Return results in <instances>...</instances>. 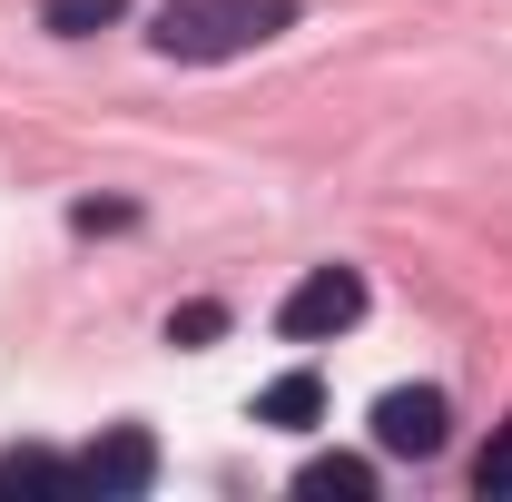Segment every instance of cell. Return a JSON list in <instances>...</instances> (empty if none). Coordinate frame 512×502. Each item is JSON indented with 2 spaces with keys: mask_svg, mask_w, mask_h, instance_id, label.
<instances>
[{
  "mask_svg": "<svg viewBox=\"0 0 512 502\" xmlns=\"http://www.w3.org/2000/svg\"><path fill=\"white\" fill-rule=\"evenodd\" d=\"M296 30V0H168L148 20V50L158 60H188V69H217V60H247L266 40Z\"/></svg>",
  "mask_w": 512,
  "mask_h": 502,
  "instance_id": "6da1fadb",
  "label": "cell"
},
{
  "mask_svg": "<svg viewBox=\"0 0 512 502\" xmlns=\"http://www.w3.org/2000/svg\"><path fill=\"white\" fill-rule=\"evenodd\" d=\"M365 315V276L355 266H316L286 306H276V335H296V345H316V335H345Z\"/></svg>",
  "mask_w": 512,
  "mask_h": 502,
  "instance_id": "7a4b0ae2",
  "label": "cell"
},
{
  "mask_svg": "<svg viewBox=\"0 0 512 502\" xmlns=\"http://www.w3.org/2000/svg\"><path fill=\"white\" fill-rule=\"evenodd\" d=\"M69 483H89V493L128 502V493H148V483H158V443L138 434V424H109L89 453H69Z\"/></svg>",
  "mask_w": 512,
  "mask_h": 502,
  "instance_id": "3957f363",
  "label": "cell"
},
{
  "mask_svg": "<svg viewBox=\"0 0 512 502\" xmlns=\"http://www.w3.org/2000/svg\"><path fill=\"white\" fill-rule=\"evenodd\" d=\"M444 434H453V404L434 394V384H394V394H375V443L384 453H444Z\"/></svg>",
  "mask_w": 512,
  "mask_h": 502,
  "instance_id": "277c9868",
  "label": "cell"
},
{
  "mask_svg": "<svg viewBox=\"0 0 512 502\" xmlns=\"http://www.w3.org/2000/svg\"><path fill=\"white\" fill-rule=\"evenodd\" d=\"M296 493L306 502H365L375 493V463H365V453H316V463L296 473Z\"/></svg>",
  "mask_w": 512,
  "mask_h": 502,
  "instance_id": "5b68a950",
  "label": "cell"
},
{
  "mask_svg": "<svg viewBox=\"0 0 512 502\" xmlns=\"http://www.w3.org/2000/svg\"><path fill=\"white\" fill-rule=\"evenodd\" d=\"M316 414H325V384L316 375H276L266 394H256V424H286V434H296V424H316Z\"/></svg>",
  "mask_w": 512,
  "mask_h": 502,
  "instance_id": "8992f818",
  "label": "cell"
},
{
  "mask_svg": "<svg viewBox=\"0 0 512 502\" xmlns=\"http://www.w3.org/2000/svg\"><path fill=\"white\" fill-rule=\"evenodd\" d=\"M20 483H69V453H40V443H10V453H0V493H20Z\"/></svg>",
  "mask_w": 512,
  "mask_h": 502,
  "instance_id": "52a82bcc",
  "label": "cell"
},
{
  "mask_svg": "<svg viewBox=\"0 0 512 502\" xmlns=\"http://www.w3.org/2000/svg\"><path fill=\"white\" fill-rule=\"evenodd\" d=\"M128 0H50L40 10V30H60V40H89V30H109Z\"/></svg>",
  "mask_w": 512,
  "mask_h": 502,
  "instance_id": "ba28073f",
  "label": "cell"
},
{
  "mask_svg": "<svg viewBox=\"0 0 512 502\" xmlns=\"http://www.w3.org/2000/svg\"><path fill=\"white\" fill-rule=\"evenodd\" d=\"M217 335H227V306H207V296L168 315V345H188V355H197V345H217Z\"/></svg>",
  "mask_w": 512,
  "mask_h": 502,
  "instance_id": "9c48e42d",
  "label": "cell"
},
{
  "mask_svg": "<svg viewBox=\"0 0 512 502\" xmlns=\"http://www.w3.org/2000/svg\"><path fill=\"white\" fill-rule=\"evenodd\" d=\"M473 493H483V502H512V424L483 443V463H473Z\"/></svg>",
  "mask_w": 512,
  "mask_h": 502,
  "instance_id": "30bf717a",
  "label": "cell"
}]
</instances>
